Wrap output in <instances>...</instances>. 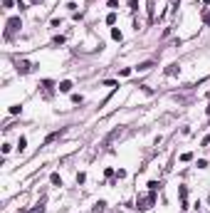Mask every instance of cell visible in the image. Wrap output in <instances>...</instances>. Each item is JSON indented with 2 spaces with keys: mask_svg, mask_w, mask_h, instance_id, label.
Listing matches in <instances>:
<instances>
[{
  "mask_svg": "<svg viewBox=\"0 0 210 213\" xmlns=\"http://www.w3.org/2000/svg\"><path fill=\"white\" fill-rule=\"evenodd\" d=\"M153 201H156V193H148V196H143V198H138V208H148V206H153Z\"/></svg>",
  "mask_w": 210,
  "mask_h": 213,
  "instance_id": "1",
  "label": "cell"
},
{
  "mask_svg": "<svg viewBox=\"0 0 210 213\" xmlns=\"http://www.w3.org/2000/svg\"><path fill=\"white\" fill-rule=\"evenodd\" d=\"M20 30V17H12V20H8V37L12 35V32H17Z\"/></svg>",
  "mask_w": 210,
  "mask_h": 213,
  "instance_id": "2",
  "label": "cell"
},
{
  "mask_svg": "<svg viewBox=\"0 0 210 213\" xmlns=\"http://www.w3.org/2000/svg\"><path fill=\"white\" fill-rule=\"evenodd\" d=\"M178 193H180V208H188V188L178 186Z\"/></svg>",
  "mask_w": 210,
  "mask_h": 213,
  "instance_id": "3",
  "label": "cell"
},
{
  "mask_svg": "<svg viewBox=\"0 0 210 213\" xmlns=\"http://www.w3.org/2000/svg\"><path fill=\"white\" fill-rule=\"evenodd\" d=\"M57 89H59V92H69V89H72V82H69V79L59 82V84H57Z\"/></svg>",
  "mask_w": 210,
  "mask_h": 213,
  "instance_id": "4",
  "label": "cell"
},
{
  "mask_svg": "<svg viewBox=\"0 0 210 213\" xmlns=\"http://www.w3.org/2000/svg\"><path fill=\"white\" fill-rule=\"evenodd\" d=\"M17 70L22 72V74H27V72L32 70V65H30V62H20V65H17Z\"/></svg>",
  "mask_w": 210,
  "mask_h": 213,
  "instance_id": "5",
  "label": "cell"
},
{
  "mask_svg": "<svg viewBox=\"0 0 210 213\" xmlns=\"http://www.w3.org/2000/svg\"><path fill=\"white\" fill-rule=\"evenodd\" d=\"M50 181H52V186H62V176H59V174H52Z\"/></svg>",
  "mask_w": 210,
  "mask_h": 213,
  "instance_id": "6",
  "label": "cell"
},
{
  "mask_svg": "<svg viewBox=\"0 0 210 213\" xmlns=\"http://www.w3.org/2000/svg\"><path fill=\"white\" fill-rule=\"evenodd\" d=\"M111 37H114V40H119V42H121V30H119V27H114V30H111Z\"/></svg>",
  "mask_w": 210,
  "mask_h": 213,
  "instance_id": "7",
  "label": "cell"
},
{
  "mask_svg": "<svg viewBox=\"0 0 210 213\" xmlns=\"http://www.w3.org/2000/svg\"><path fill=\"white\" fill-rule=\"evenodd\" d=\"M151 67H153V62H141V65L136 67V70H141V72H146V70H151Z\"/></svg>",
  "mask_w": 210,
  "mask_h": 213,
  "instance_id": "8",
  "label": "cell"
},
{
  "mask_svg": "<svg viewBox=\"0 0 210 213\" xmlns=\"http://www.w3.org/2000/svg\"><path fill=\"white\" fill-rule=\"evenodd\" d=\"M104 208H106V203H104V201H99V203H96V206H94V208H92V211H94V213H101Z\"/></svg>",
  "mask_w": 210,
  "mask_h": 213,
  "instance_id": "9",
  "label": "cell"
},
{
  "mask_svg": "<svg viewBox=\"0 0 210 213\" xmlns=\"http://www.w3.org/2000/svg\"><path fill=\"white\" fill-rule=\"evenodd\" d=\"M106 23H109V25L116 23V12H109V15H106Z\"/></svg>",
  "mask_w": 210,
  "mask_h": 213,
  "instance_id": "10",
  "label": "cell"
},
{
  "mask_svg": "<svg viewBox=\"0 0 210 213\" xmlns=\"http://www.w3.org/2000/svg\"><path fill=\"white\" fill-rule=\"evenodd\" d=\"M178 72V65H168V70H166V74H176Z\"/></svg>",
  "mask_w": 210,
  "mask_h": 213,
  "instance_id": "11",
  "label": "cell"
},
{
  "mask_svg": "<svg viewBox=\"0 0 210 213\" xmlns=\"http://www.w3.org/2000/svg\"><path fill=\"white\" fill-rule=\"evenodd\" d=\"M72 102H74V104H82L84 97H82V94H72Z\"/></svg>",
  "mask_w": 210,
  "mask_h": 213,
  "instance_id": "12",
  "label": "cell"
},
{
  "mask_svg": "<svg viewBox=\"0 0 210 213\" xmlns=\"http://www.w3.org/2000/svg\"><path fill=\"white\" fill-rule=\"evenodd\" d=\"M25 144H27V139H25V136H20V141H17V149L22 151V149H25Z\"/></svg>",
  "mask_w": 210,
  "mask_h": 213,
  "instance_id": "13",
  "label": "cell"
},
{
  "mask_svg": "<svg viewBox=\"0 0 210 213\" xmlns=\"http://www.w3.org/2000/svg\"><path fill=\"white\" fill-rule=\"evenodd\" d=\"M129 5H131V10H134V12L138 10V0H129Z\"/></svg>",
  "mask_w": 210,
  "mask_h": 213,
  "instance_id": "14",
  "label": "cell"
},
{
  "mask_svg": "<svg viewBox=\"0 0 210 213\" xmlns=\"http://www.w3.org/2000/svg\"><path fill=\"white\" fill-rule=\"evenodd\" d=\"M119 5V0H109V8H116Z\"/></svg>",
  "mask_w": 210,
  "mask_h": 213,
  "instance_id": "15",
  "label": "cell"
}]
</instances>
